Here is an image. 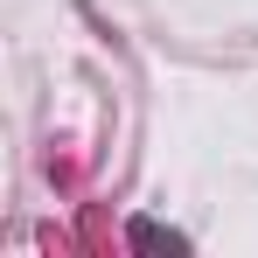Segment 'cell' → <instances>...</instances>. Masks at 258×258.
<instances>
[{"mask_svg": "<svg viewBox=\"0 0 258 258\" xmlns=\"http://www.w3.org/2000/svg\"><path fill=\"white\" fill-rule=\"evenodd\" d=\"M133 244H154V251H181V237L161 230V223H133Z\"/></svg>", "mask_w": 258, "mask_h": 258, "instance_id": "cell-1", "label": "cell"}]
</instances>
